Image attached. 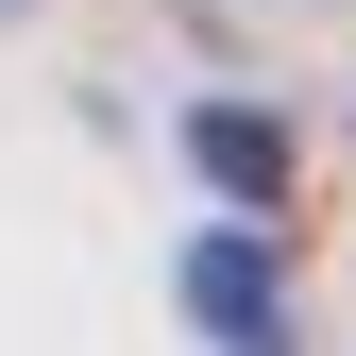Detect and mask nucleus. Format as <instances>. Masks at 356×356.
Masks as SVG:
<instances>
[{
  "label": "nucleus",
  "instance_id": "obj_1",
  "mask_svg": "<svg viewBox=\"0 0 356 356\" xmlns=\"http://www.w3.org/2000/svg\"><path fill=\"white\" fill-rule=\"evenodd\" d=\"M187 305H204V323L238 339V356H289V305H272V238H254V220H220V238L187 254Z\"/></svg>",
  "mask_w": 356,
  "mask_h": 356
},
{
  "label": "nucleus",
  "instance_id": "obj_2",
  "mask_svg": "<svg viewBox=\"0 0 356 356\" xmlns=\"http://www.w3.org/2000/svg\"><path fill=\"white\" fill-rule=\"evenodd\" d=\"M187 153H204V170H220L238 204H272V187H289V136H272L254 102H204V119H187Z\"/></svg>",
  "mask_w": 356,
  "mask_h": 356
},
{
  "label": "nucleus",
  "instance_id": "obj_3",
  "mask_svg": "<svg viewBox=\"0 0 356 356\" xmlns=\"http://www.w3.org/2000/svg\"><path fill=\"white\" fill-rule=\"evenodd\" d=\"M0 17H17V0H0Z\"/></svg>",
  "mask_w": 356,
  "mask_h": 356
}]
</instances>
